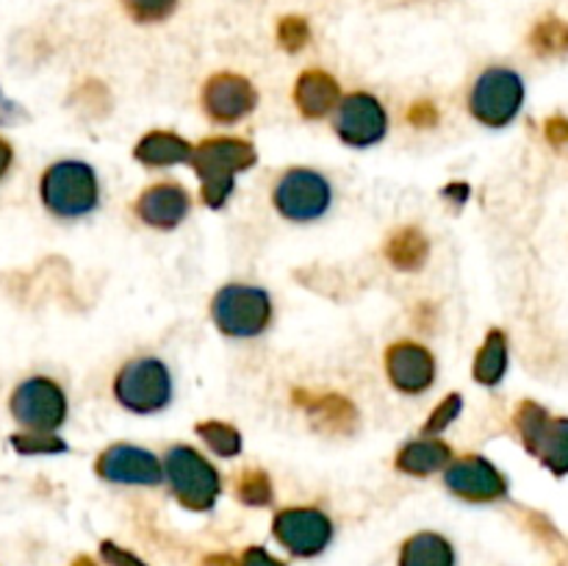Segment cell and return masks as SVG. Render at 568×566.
I'll return each instance as SVG.
<instances>
[{
    "label": "cell",
    "mask_w": 568,
    "mask_h": 566,
    "mask_svg": "<svg viewBox=\"0 0 568 566\" xmlns=\"http://www.w3.org/2000/svg\"><path fill=\"white\" fill-rule=\"evenodd\" d=\"M333 131L347 148L366 150L388 137V111L372 92L342 94L333 111Z\"/></svg>",
    "instance_id": "cell-10"
},
{
    "label": "cell",
    "mask_w": 568,
    "mask_h": 566,
    "mask_svg": "<svg viewBox=\"0 0 568 566\" xmlns=\"http://www.w3.org/2000/svg\"><path fill=\"white\" fill-rule=\"evenodd\" d=\"M200 438H203L205 447L216 455V458H236L244 449V438L239 427H233L231 422L222 420H205L194 427Z\"/></svg>",
    "instance_id": "cell-24"
},
{
    "label": "cell",
    "mask_w": 568,
    "mask_h": 566,
    "mask_svg": "<svg viewBox=\"0 0 568 566\" xmlns=\"http://www.w3.org/2000/svg\"><path fill=\"white\" fill-rule=\"evenodd\" d=\"M239 566H286L283 560H277L270 549L264 547H247L239 558Z\"/></svg>",
    "instance_id": "cell-33"
},
{
    "label": "cell",
    "mask_w": 568,
    "mask_h": 566,
    "mask_svg": "<svg viewBox=\"0 0 568 566\" xmlns=\"http://www.w3.org/2000/svg\"><path fill=\"white\" fill-rule=\"evenodd\" d=\"M277 544L297 558H316L333 542V519L316 505H288L272 519Z\"/></svg>",
    "instance_id": "cell-11"
},
{
    "label": "cell",
    "mask_w": 568,
    "mask_h": 566,
    "mask_svg": "<svg viewBox=\"0 0 568 566\" xmlns=\"http://www.w3.org/2000/svg\"><path fill=\"white\" fill-rule=\"evenodd\" d=\"M386 377L392 388H397L405 397L430 392L438 377V361L430 347L419 342H394L386 350Z\"/></svg>",
    "instance_id": "cell-15"
},
{
    "label": "cell",
    "mask_w": 568,
    "mask_h": 566,
    "mask_svg": "<svg viewBox=\"0 0 568 566\" xmlns=\"http://www.w3.org/2000/svg\"><path fill=\"white\" fill-rule=\"evenodd\" d=\"M275 320V303L264 286L225 283L211 297V322L222 336L255 338Z\"/></svg>",
    "instance_id": "cell-5"
},
{
    "label": "cell",
    "mask_w": 568,
    "mask_h": 566,
    "mask_svg": "<svg viewBox=\"0 0 568 566\" xmlns=\"http://www.w3.org/2000/svg\"><path fill=\"white\" fill-rule=\"evenodd\" d=\"M72 566H94L92 558H75V564Z\"/></svg>",
    "instance_id": "cell-38"
},
{
    "label": "cell",
    "mask_w": 568,
    "mask_h": 566,
    "mask_svg": "<svg viewBox=\"0 0 568 566\" xmlns=\"http://www.w3.org/2000/svg\"><path fill=\"white\" fill-rule=\"evenodd\" d=\"M236 499L247 508H266L275 503V486L264 469H244L236 477Z\"/></svg>",
    "instance_id": "cell-26"
},
{
    "label": "cell",
    "mask_w": 568,
    "mask_h": 566,
    "mask_svg": "<svg viewBox=\"0 0 568 566\" xmlns=\"http://www.w3.org/2000/svg\"><path fill=\"white\" fill-rule=\"evenodd\" d=\"M164 464V481L172 497L186 511H211L222 494V475L200 449L189 444H172L161 458Z\"/></svg>",
    "instance_id": "cell-4"
},
{
    "label": "cell",
    "mask_w": 568,
    "mask_h": 566,
    "mask_svg": "<svg viewBox=\"0 0 568 566\" xmlns=\"http://www.w3.org/2000/svg\"><path fill=\"white\" fill-rule=\"evenodd\" d=\"M100 555H103V560L109 566H148L142 558H139V555H133L131 549L120 547V544H114V542L100 544Z\"/></svg>",
    "instance_id": "cell-31"
},
{
    "label": "cell",
    "mask_w": 568,
    "mask_h": 566,
    "mask_svg": "<svg viewBox=\"0 0 568 566\" xmlns=\"http://www.w3.org/2000/svg\"><path fill=\"white\" fill-rule=\"evenodd\" d=\"M94 475L114 486H159L164 483V464L155 453L139 444H109L94 461Z\"/></svg>",
    "instance_id": "cell-13"
},
{
    "label": "cell",
    "mask_w": 568,
    "mask_h": 566,
    "mask_svg": "<svg viewBox=\"0 0 568 566\" xmlns=\"http://www.w3.org/2000/svg\"><path fill=\"white\" fill-rule=\"evenodd\" d=\"M453 447L444 442L442 436H425L422 433L419 438H410L394 455V466H397L403 475L410 477H430L436 472H444L453 461Z\"/></svg>",
    "instance_id": "cell-18"
},
{
    "label": "cell",
    "mask_w": 568,
    "mask_h": 566,
    "mask_svg": "<svg viewBox=\"0 0 568 566\" xmlns=\"http://www.w3.org/2000/svg\"><path fill=\"white\" fill-rule=\"evenodd\" d=\"M194 144L175 131H150L133 148V159L148 170H170L189 164Z\"/></svg>",
    "instance_id": "cell-20"
},
{
    "label": "cell",
    "mask_w": 568,
    "mask_h": 566,
    "mask_svg": "<svg viewBox=\"0 0 568 566\" xmlns=\"http://www.w3.org/2000/svg\"><path fill=\"white\" fill-rule=\"evenodd\" d=\"M100 198H103L100 175L89 161H53L39 178V200L44 211L59 220H83L98 211Z\"/></svg>",
    "instance_id": "cell-2"
},
{
    "label": "cell",
    "mask_w": 568,
    "mask_h": 566,
    "mask_svg": "<svg viewBox=\"0 0 568 566\" xmlns=\"http://www.w3.org/2000/svg\"><path fill=\"white\" fill-rule=\"evenodd\" d=\"M133 214L155 231H175L192 214V194L178 181L150 183L133 203Z\"/></svg>",
    "instance_id": "cell-16"
},
{
    "label": "cell",
    "mask_w": 568,
    "mask_h": 566,
    "mask_svg": "<svg viewBox=\"0 0 568 566\" xmlns=\"http://www.w3.org/2000/svg\"><path fill=\"white\" fill-rule=\"evenodd\" d=\"M444 200H453L455 205H464L469 200V183H449L442 192Z\"/></svg>",
    "instance_id": "cell-36"
},
{
    "label": "cell",
    "mask_w": 568,
    "mask_h": 566,
    "mask_svg": "<svg viewBox=\"0 0 568 566\" xmlns=\"http://www.w3.org/2000/svg\"><path fill=\"white\" fill-rule=\"evenodd\" d=\"M205 566H239V560L227 558V555H220V558H209V560H205Z\"/></svg>",
    "instance_id": "cell-37"
},
{
    "label": "cell",
    "mask_w": 568,
    "mask_h": 566,
    "mask_svg": "<svg viewBox=\"0 0 568 566\" xmlns=\"http://www.w3.org/2000/svg\"><path fill=\"white\" fill-rule=\"evenodd\" d=\"M258 103L261 94L255 83L247 75L231 70L214 72L200 92V105L216 125H236V122L247 120L258 109Z\"/></svg>",
    "instance_id": "cell-12"
},
{
    "label": "cell",
    "mask_w": 568,
    "mask_h": 566,
    "mask_svg": "<svg viewBox=\"0 0 568 566\" xmlns=\"http://www.w3.org/2000/svg\"><path fill=\"white\" fill-rule=\"evenodd\" d=\"M294 400L303 405L308 420L314 422L322 433H353L355 427H358V411H355V405L349 403L344 394L297 392Z\"/></svg>",
    "instance_id": "cell-19"
},
{
    "label": "cell",
    "mask_w": 568,
    "mask_h": 566,
    "mask_svg": "<svg viewBox=\"0 0 568 566\" xmlns=\"http://www.w3.org/2000/svg\"><path fill=\"white\" fill-rule=\"evenodd\" d=\"M114 400L136 416H153L170 408L175 397L170 366L155 355H136L116 370L111 383Z\"/></svg>",
    "instance_id": "cell-3"
},
{
    "label": "cell",
    "mask_w": 568,
    "mask_h": 566,
    "mask_svg": "<svg viewBox=\"0 0 568 566\" xmlns=\"http://www.w3.org/2000/svg\"><path fill=\"white\" fill-rule=\"evenodd\" d=\"M386 259L403 272L422 270L430 259V239L416 225H403L386 239Z\"/></svg>",
    "instance_id": "cell-22"
},
{
    "label": "cell",
    "mask_w": 568,
    "mask_h": 566,
    "mask_svg": "<svg viewBox=\"0 0 568 566\" xmlns=\"http://www.w3.org/2000/svg\"><path fill=\"white\" fill-rule=\"evenodd\" d=\"M438 109L433 103H427V100H419V103H410L408 109V122L410 125L422 128V131H427V128H433L438 122Z\"/></svg>",
    "instance_id": "cell-32"
},
{
    "label": "cell",
    "mask_w": 568,
    "mask_h": 566,
    "mask_svg": "<svg viewBox=\"0 0 568 566\" xmlns=\"http://www.w3.org/2000/svg\"><path fill=\"white\" fill-rule=\"evenodd\" d=\"M308 42H311V26L305 17L286 14L277 20V44H281L286 53H300Z\"/></svg>",
    "instance_id": "cell-30"
},
{
    "label": "cell",
    "mask_w": 568,
    "mask_h": 566,
    "mask_svg": "<svg viewBox=\"0 0 568 566\" xmlns=\"http://www.w3.org/2000/svg\"><path fill=\"white\" fill-rule=\"evenodd\" d=\"M258 150L250 139L242 137H209L194 144L189 166L200 181V200L209 209H222L233 198L236 178L253 170Z\"/></svg>",
    "instance_id": "cell-1"
},
{
    "label": "cell",
    "mask_w": 568,
    "mask_h": 566,
    "mask_svg": "<svg viewBox=\"0 0 568 566\" xmlns=\"http://www.w3.org/2000/svg\"><path fill=\"white\" fill-rule=\"evenodd\" d=\"M516 433L530 455H536L552 475H568V420L549 416L544 405L525 400L514 414Z\"/></svg>",
    "instance_id": "cell-8"
},
{
    "label": "cell",
    "mask_w": 568,
    "mask_h": 566,
    "mask_svg": "<svg viewBox=\"0 0 568 566\" xmlns=\"http://www.w3.org/2000/svg\"><path fill=\"white\" fill-rule=\"evenodd\" d=\"M9 411L22 431L59 433L70 416V400L59 381L48 375H31L11 388Z\"/></svg>",
    "instance_id": "cell-6"
},
{
    "label": "cell",
    "mask_w": 568,
    "mask_h": 566,
    "mask_svg": "<svg viewBox=\"0 0 568 566\" xmlns=\"http://www.w3.org/2000/svg\"><path fill=\"white\" fill-rule=\"evenodd\" d=\"M455 547L447 536L422 530L399 549V566H455Z\"/></svg>",
    "instance_id": "cell-23"
},
{
    "label": "cell",
    "mask_w": 568,
    "mask_h": 566,
    "mask_svg": "<svg viewBox=\"0 0 568 566\" xmlns=\"http://www.w3.org/2000/svg\"><path fill=\"white\" fill-rule=\"evenodd\" d=\"M11 166H14V148H11L9 139L0 137V181L9 175Z\"/></svg>",
    "instance_id": "cell-35"
},
{
    "label": "cell",
    "mask_w": 568,
    "mask_h": 566,
    "mask_svg": "<svg viewBox=\"0 0 568 566\" xmlns=\"http://www.w3.org/2000/svg\"><path fill=\"white\" fill-rule=\"evenodd\" d=\"M11 449L17 455H64L67 442L59 433H42V431H20L9 438Z\"/></svg>",
    "instance_id": "cell-27"
},
{
    "label": "cell",
    "mask_w": 568,
    "mask_h": 566,
    "mask_svg": "<svg viewBox=\"0 0 568 566\" xmlns=\"http://www.w3.org/2000/svg\"><path fill=\"white\" fill-rule=\"evenodd\" d=\"M460 414H464V397H460L458 392H449L447 397H444L442 403L430 411V416H427L422 433H425V436H442L449 425H455V422H458Z\"/></svg>",
    "instance_id": "cell-29"
},
{
    "label": "cell",
    "mask_w": 568,
    "mask_h": 566,
    "mask_svg": "<svg viewBox=\"0 0 568 566\" xmlns=\"http://www.w3.org/2000/svg\"><path fill=\"white\" fill-rule=\"evenodd\" d=\"M444 486L466 503H497L508 497V477L486 455H460L449 461Z\"/></svg>",
    "instance_id": "cell-14"
},
{
    "label": "cell",
    "mask_w": 568,
    "mask_h": 566,
    "mask_svg": "<svg viewBox=\"0 0 568 566\" xmlns=\"http://www.w3.org/2000/svg\"><path fill=\"white\" fill-rule=\"evenodd\" d=\"M272 205L288 222H316L331 211L333 183L311 166H292L277 178Z\"/></svg>",
    "instance_id": "cell-9"
},
{
    "label": "cell",
    "mask_w": 568,
    "mask_h": 566,
    "mask_svg": "<svg viewBox=\"0 0 568 566\" xmlns=\"http://www.w3.org/2000/svg\"><path fill=\"white\" fill-rule=\"evenodd\" d=\"M547 139L555 144V148H566L568 120H564V117H552V120H547Z\"/></svg>",
    "instance_id": "cell-34"
},
{
    "label": "cell",
    "mask_w": 568,
    "mask_h": 566,
    "mask_svg": "<svg viewBox=\"0 0 568 566\" xmlns=\"http://www.w3.org/2000/svg\"><path fill=\"white\" fill-rule=\"evenodd\" d=\"M525 105V81L510 67H488L477 75L469 92V111L480 125L505 128Z\"/></svg>",
    "instance_id": "cell-7"
},
{
    "label": "cell",
    "mask_w": 568,
    "mask_h": 566,
    "mask_svg": "<svg viewBox=\"0 0 568 566\" xmlns=\"http://www.w3.org/2000/svg\"><path fill=\"white\" fill-rule=\"evenodd\" d=\"M530 44L538 55L552 59V55L568 53V22L560 17H544L530 33Z\"/></svg>",
    "instance_id": "cell-25"
},
{
    "label": "cell",
    "mask_w": 568,
    "mask_h": 566,
    "mask_svg": "<svg viewBox=\"0 0 568 566\" xmlns=\"http://www.w3.org/2000/svg\"><path fill=\"white\" fill-rule=\"evenodd\" d=\"M125 14L139 26H155V22L170 20L178 11L181 0H120Z\"/></svg>",
    "instance_id": "cell-28"
},
{
    "label": "cell",
    "mask_w": 568,
    "mask_h": 566,
    "mask_svg": "<svg viewBox=\"0 0 568 566\" xmlns=\"http://www.w3.org/2000/svg\"><path fill=\"white\" fill-rule=\"evenodd\" d=\"M292 98L305 120H325L327 114L336 111L338 100H342V87H338L336 75L314 67V70L300 72Z\"/></svg>",
    "instance_id": "cell-17"
},
{
    "label": "cell",
    "mask_w": 568,
    "mask_h": 566,
    "mask_svg": "<svg viewBox=\"0 0 568 566\" xmlns=\"http://www.w3.org/2000/svg\"><path fill=\"white\" fill-rule=\"evenodd\" d=\"M508 364H510V344L505 331L494 327L488 331V336L483 338L480 350L475 355V364H471V375L480 386H499L508 375Z\"/></svg>",
    "instance_id": "cell-21"
}]
</instances>
